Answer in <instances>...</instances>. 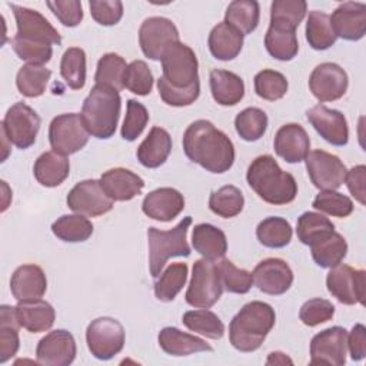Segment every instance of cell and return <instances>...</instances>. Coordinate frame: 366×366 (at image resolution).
<instances>
[{"instance_id": "6da1fadb", "label": "cell", "mask_w": 366, "mask_h": 366, "mask_svg": "<svg viewBox=\"0 0 366 366\" xmlns=\"http://www.w3.org/2000/svg\"><path fill=\"white\" fill-rule=\"evenodd\" d=\"M186 156L210 173H224L234 163V146L226 133L209 120L193 122L183 134Z\"/></svg>"}, {"instance_id": "7a4b0ae2", "label": "cell", "mask_w": 366, "mask_h": 366, "mask_svg": "<svg viewBox=\"0 0 366 366\" xmlns=\"http://www.w3.org/2000/svg\"><path fill=\"white\" fill-rule=\"evenodd\" d=\"M246 180L254 193L269 204H287L293 202L297 194L295 177L282 170L270 154L259 156L250 163Z\"/></svg>"}, {"instance_id": "3957f363", "label": "cell", "mask_w": 366, "mask_h": 366, "mask_svg": "<svg viewBox=\"0 0 366 366\" xmlns=\"http://www.w3.org/2000/svg\"><path fill=\"white\" fill-rule=\"evenodd\" d=\"M276 322L274 309L264 302L246 303L229 325V340L239 352H254L264 342Z\"/></svg>"}, {"instance_id": "277c9868", "label": "cell", "mask_w": 366, "mask_h": 366, "mask_svg": "<svg viewBox=\"0 0 366 366\" xmlns=\"http://www.w3.org/2000/svg\"><path fill=\"white\" fill-rule=\"evenodd\" d=\"M122 99L116 89L94 84L83 102L81 119L87 132L97 139H110L120 117Z\"/></svg>"}, {"instance_id": "5b68a950", "label": "cell", "mask_w": 366, "mask_h": 366, "mask_svg": "<svg viewBox=\"0 0 366 366\" xmlns=\"http://www.w3.org/2000/svg\"><path fill=\"white\" fill-rule=\"evenodd\" d=\"M190 223L192 217L186 216L170 230H160L157 227L147 229L149 270L153 277L160 276L163 266L170 257L190 256V246L186 239Z\"/></svg>"}, {"instance_id": "8992f818", "label": "cell", "mask_w": 366, "mask_h": 366, "mask_svg": "<svg viewBox=\"0 0 366 366\" xmlns=\"http://www.w3.org/2000/svg\"><path fill=\"white\" fill-rule=\"evenodd\" d=\"M163 79L166 83L174 89H190L199 81V63L194 51L184 43L176 41L170 44L162 59Z\"/></svg>"}, {"instance_id": "52a82bcc", "label": "cell", "mask_w": 366, "mask_h": 366, "mask_svg": "<svg viewBox=\"0 0 366 366\" xmlns=\"http://www.w3.org/2000/svg\"><path fill=\"white\" fill-rule=\"evenodd\" d=\"M223 293V283L219 264L214 260L199 259L193 263L190 285L186 292V302L199 309L212 307Z\"/></svg>"}, {"instance_id": "ba28073f", "label": "cell", "mask_w": 366, "mask_h": 366, "mask_svg": "<svg viewBox=\"0 0 366 366\" xmlns=\"http://www.w3.org/2000/svg\"><path fill=\"white\" fill-rule=\"evenodd\" d=\"M86 342L90 353L96 359L109 360L120 353L124 346L123 325L109 316L97 317L87 326Z\"/></svg>"}, {"instance_id": "9c48e42d", "label": "cell", "mask_w": 366, "mask_h": 366, "mask_svg": "<svg viewBox=\"0 0 366 366\" xmlns=\"http://www.w3.org/2000/svg\"><path fill=\"white\" fill-rule=\"evenodd\" d=\"M89 132L77 113L56 116L49 126V142L53 152L63 156L77 153L89 142Z\"/></svg>"}, {"instance_id": "30bf717a", "label": "cell", "mask_w": 366, "mask_h": 366, "mask_svg": "<svg viewBox=\"0 0 366 366\" xmlns=\"http://www.w3.org/2000/svg\"><path fill=\"white\" fill-rule=\"evenodd\" d=\"M40 129L39 114L26 103H14L6 113L1 122V130L19 149H29L36 142V136Z\"/></svg>"}, {"instance_id": "8fae6325", "label": "cell", "mask_w": 366, "mask_h": 366, "mask_svg": "<svg viewBox=\"0 0 366 366\" xmlns=\"http://www.w3.org/2000/svg\"><path fill=\"white\" fill-rule=\"evenodd\" d=\"M365 270L339 263L330 267L326 276V286L329 293L343 305H365Z\"/></svg>"}, {"instance_id": "7c38bea8", "label": "cell", "mask_w": 366, "mask_h": 366, "mask_svg": "<svg viewBox=\"0 0 366 366\" xmlns=\"http://www.w3.org/2000/svg\"><path fill=\"white\" fill-rule=\"evenodd\" d=\"M69 209L77 214L96 217L113 209V200L104 192L100 180L87 179L79 182L67 194Z\"/></svg>"}, {"instance_id": "4fadbf2b", "label": "cell", "mask_w": 366, "mask_h": 366, "mask_svg": "<svg viewBox=\"0 0 366 366\" xmlns=\"http://www.w3.org/2000/svg\"><path fill=\"white\" fill-rule=\"evenodd\" d=\"M305 160L307 174L315 187L320 190H336L343 184L347 170L336 154L316 149L309 152Z\"/></svg>"}, {"instance_id": "5bb4252c", "label": "cell", "mask_w": 366, "mask_h": 366, "mask_svg": "<svg viewBox=\"0 0 366 366\" xmlns=\"http://www.w3.org/2000/svg\"><path fill=\"white\" fill-rule=\"evenodd\" d=\"M176 41H179L177 27L166 17H149L139 29L140 49L143 54L152 60H160L164 50Z\"/></svg>"}, {"instance_id": "9a60e30c", "label": "cell", "mask_w": 366, "mask_h": 366, "mask_svg": "<svg viewBox=\"0 0 366 366\" xmlns=\"http://www.w3.org/2000/svg\"><path fill=\"white\" fill-rule=\"evenodd\" d=\"M347 332L345 327L333 326L313 336L310 342V363L342 366L346 362Z\"/></svg>"}, {"instance_id": "2e32d148", "label": "cell", "mask_w": 366, "mask_h": 366, "mask_svg": "<svg viewBox=\"0 0 366 366\" xmlns=\"http://www.w3.org/2000/svg\"><path fill=\"white\" fill-rule=\"evenodd\" d=\"M347 73L336 63H322L309 77V89L319 102H335L347 90Z\"/></svg>"}, {"instance_id": "e0dca14e", "label": "cell", "mask_w": 366, "mask_h": 366, "mask_svg": "<svg viewBox=\"0 0 366 366\" xmlns=\"http://www.w3.org/2000/svg\"><path fill=\"white\" fill-rule=\"evenodd\" d=\"M76 340L64 329H57L40 339L36 347V357L40 365L67 366L76 357Z\"/></svg>"}, {"instance_id": "ac0fdd59", "label": "cell", "mask_w": 366, "mask_h": 366, "mask_svg": "<svg viewBox=\"0 0 366 366\" xmlns=\"http://www.w3.org/2000/svg\"><path fill=\"white\" fill-rule=\"evenodd\" d=\"M254 286L266 295H283L293 283V272L290 266L279 257H267L257 263L253 273Z\"/></svg>"}, {"instance_id": "d6986e66", "label": "cell", "mask_w": 366, "mask_h": 366, "mask_svg": "<svg viewBox=\"0 0 366 366\" xmlns=\"http://www.w3.org/2000/svg\"><path fill=\"white\" fill-rule=\"evenodd\" d=\"M17 26V36L26 37L30 40L47 43V44H60L61 36L50 24V21L37 10L27 9L17 4H9Z\"/></svg>"}, {"instance_id": "ffe728a7", "label": "cell", "mask_w": 366, "mask_h": 366, "mask_svg": "<svg viewBox=\"0 0 366 366\" xmlns=\"http://www.w3.org/2000/svg\"><path fill=\"white\" fill-rule=\"evenodd\" d=\"M306 117L327 143L333 146H345L347 143L349 127L342 112L329 109L325 104H316L306 112Z\"/></svg>"}, {"instance_id": "44dd1931", "label": "cell", "mask_w": 366, "mask_h": 366, "mask_svg": "<svg viewBox=\"0 0 366 366\" xmlns=\"http://www.w3.org/2000/svg\"><path fill=\"white\" fill-rule=\"evenodd\" d=\"M330 23L336 37L349 41L360 40L366 33V4L357 1L339 4L330 16Z\"/></svg>"}, {"instance_id": "7402d4cb", "label": "cell", "mask_w": 366, "mask_h": 366, "mask_svg": "<svg viewBox=\"0 0 366 366\" xmlns=\"http://www.w3.org/2000/svg\"><path fill=\"white\" fill-rule=\"evenodd\" d=\"M184 209L183 194L173 187H159L144 196L143 213L157 222H172Z\"/></svg>"}, {"instance_id": "603a6c76", "label": "cell", "mask_w": 366, "mask_h": 366, "mask_svg": "<svg viewBox=\"0 0 366 366\" xmlns=\"http://www.w3.org/2000/svg\"><path fill=\"white\" fill-rule=\"evenodd\" d=\"M273 147L276 154L285 162L299 163L309 153L310 139L300 124L287 123L276 132Z\"/></svg>"}, {"instance_id": "cb8c5ba5", "label": "cell", "mask_w": 366, "mask_h": 366, "mask_svg": "<svg viewBox=\"0 0 366 366\" xmlns=\"http://www.w3.org/2000/svg\"><path fill=\"white\" fill-rule=\"evenodd\" d=\"M100 183L113 202H127L139 196L144 187V180L134 172L124 167H114L104 172Z\"/></svg>"}, {"instance_id": "d4e9b609", "label": "cell", "mask_w": 366, "mask_h": 366, "mask_svg": "<svg viewBox=\"0 0 366 366\" xmlns=\"http://www.w3.org/2000/svg\"><path fill=\"white\" fill-rule=\"evenodd\" d=\"M10 290L16 300H36L47 290V279L37 264L19 266L10 279Z\"/></svg>"}, {"instance_id": "484cf974", "label": "cell", "mask_w": 366, "mask_h": 366, "mask_svg": "<svg viewBox=\"0 0 366 366\" xmlns=\"http://www.w3.org/2000/svg\"><path fill=\"white\" fill-rule=\"evenodd\" d=\"M16 316L20 326L30 333L49 330L56 319L53 306L41 299L20 300L16 306Z\"/></svg>"}, {"instance_id": "4316f807", "label": "cell", "mask_w": 366, "mask_h": 366, "mask_svg": "<svg viewBox=\"0 0 366 366\" xmlns=\"http://www.w3.org/2000/svg\"><path fill=\"white\" fill-rule=\"evenodd\" d=\"M159 346L172 356H189L197 352H212L213 347L203 339L184 333L177 327H163L157 336Z\"/></svg>"}, {"instance_id": "83f0119b", "label": "cell", "mask_w": 366, "mask_h": 366, "mask_svg": "<svg viewBox=\"0 0 366 366\" xmlns=\"http://www.w3.org/2000/svg\"><path fill=\"white\" fill-rule=\"evenodd\" d=\"M172 152V137L167 130L153 127L147 137L137 147L136 156L140 164L147 169H156L164 164Z\"/></svg>"}, {"instance_id": "f1b7e54d", "label": "cell", "mask_w": 366, "mask_h": 366, "mask_svg": "<svg viewBox=\"0 0 366 366\" xmlns=\"http://www.w3.org/2000/svg\"><path fill=\"white\" fill-rule=\"evenodd\" d=\"M210 92L220 106H234L244 96V83L233 71L214 69L210 71Z\"/></svg>"}, {"instance_id": "f546056e", "label": "cell", "mask_w": 366, "mask_h": 366, "mask_svg": "<svg viewBox=\"0 0 366 366\" xmlns=\"http://www.w3.org/2000/svg\"><path fill=\"white\" fill-rule=\"evenodd\" d=\"M209 49L213 57L229 61L237 57L243 47V34L226 21L217 23L209 34Z\"/></svg>"}, {"instance_id": "4dcf8cb0", "label": "cell", "mask_w": 366, "mask_h": 366, "mask_svg": "<svg viewBox=\"0 0 366 366\" xmlns=\"http://www.w3.org/2000/svg\"><path fill=\"white\" fill-rule=\"evenodd\" d=\"M192 244L204 259L217 260L227 252V239L222 229L210 223H199L192 232Z\"/></svg>"}, {"instance_id": "1f68e13d", "label": "cell", "mask_w": 366, "mask_h": 366, "mask_svg": "<svg viewBox=\"0 0 366 366\" xmlns=\"http://www.w3.org/2000/svg\"><path fill=\"white\" fill-rule=\"evenodd\" d=\"M70 173V163L66 156L56 152L41 153L33 166L36 180L44 187H56L61 184Z\"/></svg>"}, {"instance_id": "d6a6232c", "label": "cell", "mask_w": 366, "mask_h": 366, "mask_svg": "<svg viewBox=\"0 0 366 366\" xmlns=\"http://www.w3.org/2000/svg\"><path fill=\"white\" fill-rule=\"evenodd\" d=\"M260 19V7L256 0H234L224 13V21L243 36L256 30Z\"/></svg>"}, {"instance_id": "836d02e7", "label": "cell", "mask_w": 366, "mask_h": 366, "mask_svg": "<svg viewBox=\"0 0 366 366\" xmlns=\"http://www.w3.org/2000/svg\"><path fill=\"white\" fill-rule=\"evenodd\" d=\"M19 327L20 323L16 316V307L1 305L0 307V363H6L11 359L19 347Z\"/></svg>"}, {"instance_id": "e575fe53", "label": "cell", "mask_w": 366, "mask_h": 366, "mask_svg": "<svg viewBox=\"0 0 366 366\" xmlns=\"http://www.w3.org/2000/svg\"><path fill=\"white\" fill-rule=\"evenodd\" d=\"M312 257L320 267H333L339 264L347 254V243L345 237L336 232L310 246Z\"/></svg>"}, {"instance_id": "d590c367", "label": "cell", "mask_w": 366, "mask_h": 366, "mask_svg": "<svg viewBox=\"0 0 366 366\" xmlns=\"http://www.w3.org/2000/svg\"><path fill=\"white\" fill-rule=\"evenodd\" d=\"M336 34L330 16L320 10H312L306 21V40L315 50H326L336 43Z\"/></svg>"}, {"instance_id": "8d00e7d4", "label": "cell", "mask_w": 366, "mask_h": 366, "mask_svg": "<svg viewBox=\"0 0 366 366\" xmlns=\"http://www.w3.org/2000/svg\"><path fill=\"white\" fill-rule=\"evenodd\" d=\"M307 11L305 0H274L270 6V26L295 30Z\"/></svg>"}, {"instance_id": "74e56055", "label": "cell", "mask_w": 366, "mask_h": 366, "mask_svg": "<svg viewBox=\"0 0 366 366\" xmlns=\"http://www.w3.org/2000/svg\"><path fill=\"white\" fill-rule=\"evenodd\" d=\"M264 46L272 57L282 61L292 60L299 51L296 31L273 26H269L266 31Z\"/></svg>"}, {"instance_id": "f35d334b", "label": "cell", "mask_w": 366, "mask_h": 366, "mask_svg": "<svg viewBox=\"0 0 366 366\" xmlns=\"http://www.w3.org/2000/svg\"><path fill=\"white\" fill-rule=\"evenodd\" d=\"M292 226L290 223L279 216H270L263 219L256 229L257 240L270 249H280L290 243L292 240Z\"/></svg>"}, {"instance_id": "ab89813d", "label": "cell", "mask_w": 366, "mask_h": 366, "mask_svg": "<svg viewBox=\"0 0 366 366\" xmlns=\"http://www.w3.org/2000/svg\"><path fill=\"white\" fill-rule=\"evenodd\" d=\"M51 232L63 242H84L93 234V224L83 214H63L51 224Z\"/></svg>"}, {"instance_id": "60d3db41", "label": "cell", "mask_w": 366, "mask_h": 366, "mask_svg": "<svg viewBox=\"0 0 366 366\" xmlns=\"http://www.w3.org/2000/svg\"><path fill=\"white\" fill-rule=\"evenodd\" d=\"M332 232H335V224L320 213L305 212L297 219L296 233L303 244L312 246Z\"/></svg>"}, {"instance_id": "b9f144b4", "label": "cell", "mask_w": 366, "mask_h": 366, "mask_svg": "<svg viewBox=\"0 0 366 366\" xmlns=\"http://www.w3.org/2000/svg\"><path fill=\"white\" fill-rule=\"evenodd\" d=\"M187 280V264L172 263L160 273V277L154 283V296L160 302H172L183 289Z\"/></svg>"}, {"instance_id": "7bdbcfd3", "label": "cell", "mask_w": 366, "mask_h": 366, "mask_svg": "<svg viewBox=\"0 0 366 366\" xmlns=\"http://www.w3.org/2000/svg\"><path fill=\"white\" fill-rule=\"evenodd\" d=\"M129 64L124 59L116 53H106L97 61L96 84H104L117 92L124 89V73Z\"/></svg>"}, {"instance_id": "ee69618b", "label": "cell", "mask_w": 366, "mask_h": 366, "mask_svg": "<svg viewBox=\"0 0 366 366\" xmlns=\"http://www.w3.org/2000/svg\"><path fill=\"white\" fill-rule=\"evenodd\" d=\"M51 71L44 66H21L16 76L17 90L26 97H39L46 92Z\"/></svg>"}, {"instance_id": "f6af8a7d", "label": "cell", "mask_w": 366, "mask_h": 366, "mask_svg": "<svg viewBox=\"0 0 366 366\" xmlns=\"http://www.w3.org/2000/svg\"><path fill=\"white\" fill-rule=\"evenodd\" d=\"M244 206V197L233 184H226L214 192H212L209 197V207L210 210L224 219L237 216Z\"/></svg>"}, {"instance_id": "bcb514c9", "label": "cell", "mask_w": 366, "mask_h": 366, "mask_svg": "<svg viewBox=\"0 0 366 366\" xmlns=\"http://www.w3.org/2000/svg\"><path fill=\"white\" fill-rule=\"evenodd\" d=\"M182 322L189 330L200 333L209 339H222L224 335L223 322L216 313L207 309L189 310L183 315Z\"/></svg>"}, {"instance_id": "7dc6e473", "label": "cell", "mask_w": 366, "mask_h": 366, "mask_svg": "<svg viewBox=\"0 0 366 366\" xmlns=\"http://www.w3.org/2000/svg\"><path fill=\"white\" fill-rule=\"evenodd\" d=\"M60 74L73 90H80L86 83V53L80 47H70L60 61Z\"/></svg>"}, {"instance_id": "c3c4849f", "label": "cell", "mask_w": 366, "mask_h": 366, "mask_svg": "<svg viewBox=\"0 0 366 366\" xmlns=\"http://www.w3.org/2000/svg\"><path fill=\"white\" fill-rule=\"evenodd\" d=\"M237 134L246 142H256L266 133L267 114L259 107H247L234 119Z\"/></svg>"}, {"instance_id": "681fc988", "label": "cell", "mask_w": 366, "mask_h": 366, "mask_svg": "<svg viewBox=\"0 0 366 366\" xmlns=\"http://www.w3.org/2000/svg\"><path fill=\"white\" fill-rule=\"evenodd\" d=\"M254 92L256 94L263 99V100H269V102H274L282 99L286 92H287V80L286 77L276 71V70H270V69H264L262 71H259L254 76Z\"/></svg>"}, {"instance_id": "f907efd6", "label": "cell", "mask_w": 366, "mask_h": 366, "mask_svg": "<svg viewBox=\"0 0 366 366\" xmlns=\"http://www.w3.org/2000/svg\"><path fill=\"white\" fill-rule=\"evenodd\" d=\"M10 43L19 59L27 61L29 64L43 66L47 61H50L53 56L51 44L47 43L30 40L26 37H20L17 34L10 40Z\"/></svg>"}, {"instance_id": "816d5d0a", "label": "cell", "mask_w": 366, "mask_h": 366, "mask_svg": "<svg viewBox=\"0 0 366 366\" xmlns=\"http://www.w3.org/2000/svg\"><path fill=\"white\" fill-rule=\"evenodd\" d=\"M219 270H220L223 287L229 293L244 295L250 290L253 285V277L250 272L234 266V263L227 259H223L219 263Z\"/></svg>"}, {"instance_id": "f5cc1de1", "label": "cell", "mask_w": 366, "mask_h": 366, "mask_svg": "<svg viewBox=\"0 0 366 366\" xmlns=\"http://www.w3.org/2000/svg\"><path fill=\"white\" fill-rule=\"evenodd\" d=\"M313 207L335 217H347L353 212V202L343 193L322 190L313 200Z\"/></svg>"}, {"instance_id": "db71d44e", "label": "cell", "mask_w": 366, "mask_h": 366, "mask_svg": "<svg viewBox=\"0 0 366 366\" xmlns=\"http://www.w3.org/2000/svg\"><path fill=\"white\" fill-rule=\"evenodd\" d=\"M153 74L143 60H133L124 73V87L137 96H147L153 89Z\"/></svg>"}, {"instance_id": "11a10c76", "label": "cell", "mask_w": 366, "mask_h": 366, "mask_svg": "<svg viewBox=\"0 0 366 366\" xmlns=\"http://www.w3.org/2000/svg\"><path fill=\"white\" fill-rule=\"evenodd\" d=\"M147 122H149V112L146 106L133 99L127 100L126 117L120 130L122 137L127 142L136 140L144 130Z\"/></svg>"}, {"instance_id": "9f6ffc18", "label": "cell", "mask_w": 366, "mask_h": 366, "mask_svg": "<svg viewBox=\"0 0 366 366\" xmlns=\"http://www.w3.org/2000/svg\"><path fill=\"white\" fill-rule=\"evenodd\" d=\"M335 315V306L332 302L320 297L310 299L305 302L299 310V317L303 325L309 327H315L320 323L330 320Z\"/></svg>"}, {"instance_id": "6f0895ef", "label": "cell", "mask_w": 366, "mask_h": 366, "mask_svg": "<svg viewBox=\"0 0 366 366\" xmlns=\"http://www.w3.org/2000/svg\"><path fill=\"white\" fill-rule=\"evenodd\" d=\"M157 90L160 94V99L173 107H183V106H190L194 103L200 94V84H196L190 89H174L166 83L163 77L157 80Z\"/></svg>"}, {"instance_id": "680465c9", "label": "cell", "mask_w": 366, "mask_h": 366, "mask_svg": "<svg viewBox=\"0 0 366 366\" xmlns=\"http://www.w3.org/2000/svg\"><path fill=\"white\" fill-rule=\"evenodd\" d=\"M89 7L92 17L102 26H114L123 17V3L120 0H92Z\"/></svg>"}, {"instance_id": "91938a15", "label": "cell", "mask_w": 366, "mask_h": 366, "mask_svg": "<svg viewBox=\"0 0 366 366\" xmlns=\"http://www.w3.org/2000/svg\"><path fill=\"white\" fill-rule=\"evenodd\" d=\"M46 4L66 27H76L83 20V9L79 0H56Z\"/></svg>"}, {"instance_id": "94428289", "label": "cell", "mask_w": 366, "mask_h": 366, "mask_svg": "<svg viewBox=\"0 0 366 366\" xmlns=\"http://www.w3.org/2000/svg\"><path fill=\"white\" fill-rule=\"evenodd\" d=\"M349 192L360 203L365 204V183H366V167L365 164H357L352 167L345 177Z\"/></svg>"}, {"instance_id": "6125c7cd", "label": "cell", "mask_w": 366, "mask_h": 366, "mask_svg": "<svg viewBox=\"0 0 366 366\" xmlns=\"http://www.w3.org/2000/svg\"><path fill=\"white\" fill-rule=\"evenodd\" d=\"M347 346L353 360L357 362L366 356V327L362 323H357L352 327L347 336Z\"/></svg>"}, {"instance_id": "be15d7a7", "label": "cell", "mask_w": 366, "mask_h": 366, "mask_svg": "<svg viewBox=\"0 0 366 366\" xmlns=\"http://www.w3.org/2000/svg\"><path fill=\"white\" fill-rule=\"evenodd\" d=\"M267 365H293V360L282 352H272L266 360Z\"/></svg>"}]
</instances>
